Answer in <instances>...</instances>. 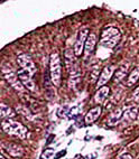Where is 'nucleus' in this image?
Segmentation results:
<instances>
[{
  "label": "nucleus",
  "mask_w": 139,
  "mask_h": 159,
  "mask_svg": "<svg viewBox=\"0 0 139 159\" xmlns=\"http://www.w3.org/2000/svg\"><path fill=\"white\" fill-rule=\"evenodd\" d=\"M17 75H18V79L20 80V82L23 83V85L25 86L27 90H29V91H31V92L37 91L35 82L33 81V79H31L33 75H31L29 72L25 71V70H19V71L17 72Z\"/></svg>",
  "instance_id": "7"
},
{
  "label": "nucleus",
  "mask_w": 139,
  "mask_h": 159,
  "mask_svg": "<svg viewBox=\"0 0 139 159\" xmlns=\"http://www.w3.org/2000/svg\"><path fill=\"white\" fill-rule=\"evenodd\" d=\"M5 149H6V151L10 156L15 157V158H20V157H23L24 153H25L24 148L21 147V146L17 145V143H14V142L6 143V145H5Z\"/></svg>",
  "instance_id": "9"
},
{
  "label": "nucleus",
  "mask_w": 139,
  "mask_h": 159,
  "mask_svg": "<svg viewBox=\"0 0 139 159\" xmlns=\"http://www.w3.org/2000/svg\"><path fill=\"white\" fill-rule=\"evenodd\" d=\"M128 68H129V64L127 63V64H122V65L117 70L116 73H114V83H119L125 79L126 75H127Z\"/></svg>",
  "instance_id": "14"
},
{
  "label": "nucleus",
  "mask_w": 139,
  "mask_h": 159,
  "mask_svg": "<svg viewBox=\"0 0 139 159\" xmlns=\"http://www.w3.org/2000/svg\"><path fill=\"white\" fill-rule=\"evenodd\" d=\"M109 93H110V88L109 86H102L100 88L95 94H94V101L99 104L103 103L105 101V99L109 97Z\"/></svg>",
  "instance_id": "12"
},
{
  "label": "nucleus",
  "mask_w": 139,
  "mask_h": 159,
  "mask_svg": "<svg viewBox=\"0 0 139 159\" xmlns=\"http://www.w3.org/2000/svg\"><path fill=\"white\" fill-rule=\"evenodd\" d=\"M101 112H102V108H101L100 105L89 110V112L85 114V118H84L85 123H86V125H90V123H93L94 121H97L98 118L101 116Z\"/></svg>",
  "instance_id": "11"
},
{
  "label": "nucleus",
  "mask_w": 139,
  "mask_h": 159,
  "mask_svg": "<svg viewBox=\"0 0 139 159\" xmlns=\"http://www.w3.org/2000/svg\"><path fill=\"white\" fill-rule=\"evenodd\" d=\"M2 74H3L5 80H6L7 82H8L16 91H19V92L24 91L23 83L20 82V80L18 79L17 73H15L10 66L6 67V65H2Z\"/></svg>",
  "instance_id": "4"
},
{
  "label": "nucleus",
  "mask_w": 139,
  "mask_h": 159,
  "mask_svg": "<svg viewBox=\"0 0 139 159\" xmlns=\"http://www.w3.org/2000/svg\"><path fill=\"white\" fill-rule=\"evenodd\" d=\"M1 127H2L3 131L6 134H10V136L18 137V138H21V139L26 138L27 134H28V129L26 128L25 125H21L20 122L14 121V120H10V119L2 120Z\"/></svg>",
  "instance_id": "1"
},
{
  "label": "nucleus",
  "mask_w": 139,
  "mask_h": 159,
  "mask_svg": "<svg viewBox=\"0 0 139 159\" xmlns=\"http://www.w3.org/2000/svg\"><path fill=\"white\" fill-rule=\"evenodd\" d=\"M137 113H138L137 107H129V108L126 109L125 118H127L129 120H135L137 118Z\"/></svg>",
  "instance_id": "17"
},
{
  "label": "nucleus",
  "mask_w": 139,
  "mask_h": 159,
  "mask_svg": "<svg viewBox=\"0 0 139 159\" xmlns=\"http://www.w3.org/2000/svg\"><path fill=\"white\" fill-rule=\"evenodd\" d=\"M132 99L136 101V102H139V86L135 90V92H133L132 94Z\"/></svg>",
  "instance_id": "20"
},
{
  "label": "nucleus",
  "mask_w": 139,
  "mask_h": 159,
  "mask_svg": "<svg viewBox=\"0 0 139 159\" xmlns=\"http://www.w3.org/2000/svg\"><path fill=\"white\" fill-rule=\"evenodd\" d=\"M114 70H116V66L114 65H109V66H105L104 68L102 70V72L100 73V76H99V80H98L97 82V86H104L105 83H108L110 81V79L112 77L114 73Z\"/></svg>",
  "instance_id": "8"
},
{
  "label": "nucleus",
  "mask_w": 139,
  "mask_h": 159,
  "mask_svg": "<svg viewBox=\"0 0 139 159\" xmlns=\"http://www.w3.org/2000/svg\"><path fill=\"white\" fill-rule=\"evenodd\" d=\"M17 63L18 65L21 67V70H25V71L29 72L31 75H34L36 73L37 68L35 65L34 61L31 60V57L28 54H20L17 57Z\"/></svg>",
  "instance_id": "6"
},
{
  "label": "nucleus",
  "mask_w": 139,
  "mask_h": 159,
  "mask_svg": "<svg viewBox=\"0 0 139 159\" xmlns=\"http://www.w3.org/2000/svg\"><path fill=\"white\" fill-rule=\"evenodd\" d=\"M49 73H51V81L55 86H60L61 74H62V65H61L60 55L53 53L49 61Z\"/></svg>",
  "instance_id": "3"
},
{
  "label": "nucleus",
  "mask_w": 139,
  "mask_h": 159,
  "mask_svg": "<svg viewBox=\"0 0 139 159\" xmlns=\"http://www.w3.org/2000/svg\"><path fill=\"white\" fill-rule=\"evenodd\" d=\"M89 36V30L88 28H83L79 31V36L77 39L74 44V55L75 56H81L84 53V47H85V42L88 39Z\"/></svg>",
  "instance_id": "5"
},
{
  "label": "nucleus",
  "mask_w": 139,
  "mask_h": 159,
  "mask_svg": "<svg viewBox=\"0 0 139 159\" xmlns=\"http://www.w3.org/2000/svg\"><path fill=\"white\" fill-rule=\"evenodd\" d=\"M53 152H54V151L52 150V149H46V152L44 151V153L42 155V158H43V159H47V158H49V157H51L52 155H53Z\"/></svg>",
  "instance_id": "18"
},
{
  "label": "nucleus",
  "mask_w": 139,
  "mask_h": 159,
  "mask_svg": "<svg viewBox=\"0 0 139 159\" xmlns=\"http://www.w3.org/2000/svg\"><path fill=\"white\" fill-rule=\"evenodd\" d=\"M0 159H6V157L3 156V153H1V156H0Z\"/></svg>",
  "instance_id": "22"
},
{
  "label": "nucleus",
  "mask_w": 139,
  "mask_h": 159,
  "mask_svg": "<svg viewBox=\"0 0 139 159\" xmlns=\"http://www.w3.org/2000/svg\"><path fill=\"white\" fill-rule=\"evenodd\" d=\"M120 38H121V34L119 29L116 27H108L102 31L100 43L107 48H114L120 42Z\"/></svg>",
  "instance_id": "2"
},
{
  "label": "nucleus",
  "mask_w": 139,
  "mask_h": 159,
  "mask_svg": "<svg viewBox=\"0 0 139 159\" xmlns=\"http://www.w3.org/2000/svg\"><path fill=\"white\" fill-rule=\"evenodd\" d=\"M138 80H139V67H136L135 70H132V72L127 77V86H132Z\"/></svg>",
  "instance_id": "16"
},
{
  "label": "nucleus",
  "mask_w": 139,
  "mask_h": 159,
  "mask_svg": "<svg viewBox=\"0 0 139 159\" xmlns=\"http://www.w3.org/2000/svg\"><path fill=\"white\" fill-rule=\"evenodd\" d=\"M95 44H97V36H95V34H89L88 39L85 42V47H84L85 58H88L89 56L92 55V53L94 52Z\"/></svg>",
  "instance_id": "10"
},
{
  "label": "nucleus",
  "mask_w": 139,
  "mask_h": 159,
  "mask_svg": "<svg viewBox=\"0 0 139 159\" xmlns=\"http://www.w3.org/2000/svg\"><path fill=\"white\" fill-rule=\"evenodd\" d=\"M118 159H133V158L130 153H123V155H121Z\"/></svg>",
  "instance_id": "21"
},
{
  "label": "nucleus",
  "mask_w": 139,
  "mask_h": 159,
  "mask_svg": "<svg viewBox=\"0 0 139 159\" xmlns=\"http://www.w3.org/2000/svg\"><path fill=\"white\" fill-rule=\"evenodd\" d=\"M90 75H91V77H92V81H94L95 79L99 80V76H100V75H99V71H98L97 68H93V71L91 72Z\"/></svg>",
  "instance_id": "19"
},
{
  "label": "nucleus",
  "mask_w": 139,
  "mask_h": 159,
  "mask_svg": "<svg viewBox=\"0 0 139 159\" xmlns=\"http://www.w3.org/2000/svg\"><path fill=\"white\" fill-rule=\"evenodd\" d=\"M0 116H1V118H2L3 120H6V119H10V118L15 116L16 113H15V111L12 110L10 107L6 105L5 103H1V105H0Z\"/></svg>",
  "instance_id": "15"
},
{
  "label": "nucleus",
  "mask_w": 139,
  "mask_h": 159,
  "mask_svg": "<svg viewBox=\"0 0 139 159\" xmlns=\"http://www.w3.org/2000/svg\"><path fill=\"white\" fill-rule=\"evenodd\" d=\"M122 116V110L121 109H116L114 111H112L110 114H109V118L107 119V125H116L117 123L121 120Z\"/></svg>",
  "instance_id": "13"
}]
</instances>
